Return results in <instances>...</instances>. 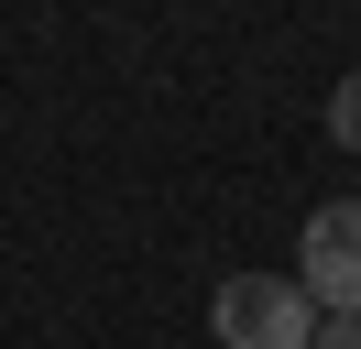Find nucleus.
Listing matches in <instances>:
<instances>
[{
  "label": "nucleus",
  "mask_w": 361,
  "mask_h": 349,
  "mask_svg": "<svg viewBox=\"0 0 361 349\" xmlns=\"http://www.w3.org/2000/svg\"><path fill=\"white\" fill-rule=\"evenodd\" d=\"M307 349H361V317H317V327H307Z\"/></svg>",
  "instance_id": "20e7f679"
},
{
  "label": "nucleus",
  "mask_w": 361,
  "mask_h": 349,
  "mask_svg": "<svg viewBox=\"0 0 361 349\" xmlns=\"http://www.w3.org/2000/svg\"><path fill=\"white\" fill-rule=\"evenodd\" d=\"M295 284L317 317H361V196H329L295 229Z\"/></svg>",
  "instance_id": "f03ea898"
},
{
  "label": "nucleus",
  "mask_w": 361,
  "mask_h": 349,
  "mask_svg": "<svg viewBox=\"0 0 361 349\" xmlns=\"http://www.w3.org/2000/svg\"><path fill=\"white\" fill-rule=\"evenodd\" d=\"M329 142H339V153H361V77H339V87H329Z\"/></svg>",
  "instance_id": "7ed1b4c3"
},
{
  "label": "nucleus",
  "mask_w": 361,
  "mask_h": 349,
  "mask_svg": "<svg viewBox=\"0 0 361 349\" xmlns=\"http://www.w3.org/2000/svg\"><path fill=\"white\" fill-rule=\"evenodd\" d=\"M208 327H219V349H307L317 305H307L295 273H230L208 295Z\"/></svg>",
  "instance_id": "f257e3e1"
}]
</instances>
